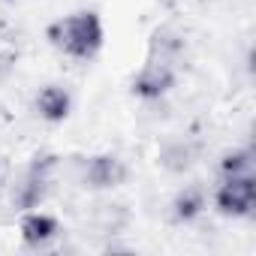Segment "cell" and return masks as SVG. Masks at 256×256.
I'll return each instance as SVG.
<instances>
[{
  "mask_svg": "<svg viewBox=\"0 0 256 256\" xmlns=\"http://www.w3.org/2000/svg\"><path fill=\"white\" fill-rule=\"evenodd\" d=\"M181 52H184V40L178 34H172L169 28H160L151 34V60H163L169 66H175Z\"/></svg>",
  "mask_w": 256,
  "mask_h": 256,
  "instance_id": "9c48e42d",
  "label": "cell"
},
{
  "mask_svg": "<svg viewBox=\"0 0 256 256\" xmlns=\"http://www.w3.org/2000/svg\"><path fill=\"white\" fill-rule=\"evenodd\" d=\"M48 42L54 48H60L66 58H76V60H90L100 54L102 42H106V28H102V18L100 12L94 10H78L66 18H58L48 24L46 30Z\"/></svg>",
  "mask_w": 256,
  "mask_h": 256,
  "instance_id": "6da1fadb",
  "label": "cell"
},
{
  "mask_svg": "<svg viewBox=\"0 0 256 256\" xmlns=\"http://www.w3.org/2000/svg\"><path fill=\"white\" fill-rule=\"evenodd\" d=\"M36 114L48 124H60L70 118L72 112V94L64 88V84H46L40 94H36Z\"/></svg>",
  "mask_w": 256,
  "mask_h": 256,
  "instance_id": "52a82bcc",
  "label": "cell"
},
{
  "mask_svg": "<svg viewBox=\"0 0 256 256\" xmlns=\"http://www.w3.org/2000/svg\"><path fill=\"white\" fill-rule=\"evenodd\" d=\"M175 78H178V76H175V66L148 58V64L133 76L130 90H133V96H139V100H160V96H166V94L175 88Z\"/></svg>",
  "mask_w": 256,
  "mask_h": 256,
  "instance_id": "5b68a950",
  "label": "cell"
},
{
  "mask_svg": "<svg viewBox=\"0 0 256 256\" xmlns=\"http://www.w3.org/2000/svg\"><path fill=\"white\" fill-rule=\"evenodd\" d=\"M58 169V157L54 154H36L28 166V172L16 181L12 187V205L18 211H34L46 202L48 190H52V175Z\"/></svg>",
  "mask_w": 256,
  "mask_h": 256,
  "instance_id": "7a4b0ae2",
  "label": "cell"
},
{
  "mask_svg": "<svg viewBox=\"0 0 256 256\" xmlns=\"http://www.w3.org/2000/svg\"><path fill=\"white\" fill-rule=\"evenodd\" d=\"M126 178H130V169L118 154H94L82 172V184L88 190H114Z\"/></svg>",
  "mask_w": 256,
  "mask_h": 256,
  "instance_id": "277c9868",
  "label": "cell"
},
{
  "mask_svg": "<svg viewBox=\"0 0 256 256\" xmlns=\"http://www.w3.org/2000/svg\"><path fill=\"white\" fill-rule=\"evenodd\" d=\"M214 208L223 217H232V220L250 217L253 208H256V175L250 172V175L223 178L220 187L214 190Z\"/></svg>",
  "mask_w": 256,
  "mask_h": 256,
  "instance_id": "3957f363",
  "label": "cell"
},
{
  "mask_svg": "<svg viewBox=\"0 0 256 256\" xmlns=\"http://www.w3.org/2000/svg\"><path fill=\"white\" fill-rule=\"evenodd\" d=\"M163 166L172 169V172H184V169L193 166V151H190L187 145L178 142V145H172V148L163 151Z\"/></svg>",
  "mask_w": 256,
  "mask_h": 256,
  "instance_id": "8fae6325",
  "label": "cell"
},
{
  "mask_svg": "<svg viewBox=\"0 0 256 256\" xmlns=\"http://www.w3.org/2000/svg\"><path fill=\"white\" fill-rule=\"evenodd\" d=\"M205 208H208V196H205V190H202L199 184H190V187H184V190L172 199V205H169V217H172V223H193Z\"/></svg>",
  "mask_w": 256,
  "mask_h": 256,
  "instance_id": "ba28073f",
  "label": "cell"
},
{
  "mask_svg": "<svg viewBox=\"0 0 256 256\" xmlns=\"http://www.w3.org/2000/svg\"><path fill=\"white\" fill-rule=\"evenodd\" d=\"M18 232H22V241L28 244V247H46V244H52L58 235H60V223H58V217H52V214H46V211H24V217H22V223H18Z\"/></svg>",
  "mask_w": 256,
  "mask_h": 256,
  "instance_id": "8992f818",
  "label": "cell"
},
{
  "mask_svg": "<svg viewBox=\"0 0 256 256\" xmlns=\"http://www.w3.org/2000/svg\"><path fill=\"white\" fill-rule=\"evenodd\" d=\"M253 172V151L250 148H235L220 157V178L232 175H250Z\"/></svg>",
  "mask_w": 256,
  "mask_h": 256,
  "instance_id": "30bf717a",
  "label": "cell"
}]
</instances>
